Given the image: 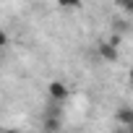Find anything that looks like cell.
Instances as JSON below:
<instances>
[{
	"label": "cell",
	"mask_w": 133,
	"mask_h": 133,
	"mask_svg": "<svg viewBox=\"0 0 133 133\" xmlns=\"http://www.w3.org/2000/svg\"><path fill=\"white\" fill-rule=\"evenodd\" d=\"M117 3H120V5H123L128 13H133V0H117Z\"/></svg>",
	"instance_id": "5"
},
{
	"label": "cell",
	"mask_w": 133,
	"mask_h": 133,
	"mask_svg": "<svg viewBox=\"0 0 133 133\" xmlns=\"http://www.w3.org/2000/svg\"><path fill=\"white\" fill-rule=\"evenodd\" d=\"M57 5L63 11H76V8H81V0H57Z\"/></svg>",
	"instance_id": "4"
},
{
	"label": "cell",
	"mask_w": 133,
	"mask_h": 133,
	"mask_svg": "<svg viewBox=\"0 0 133 133\" xmlns=\"http://www.w3.org/2000/svg\"><path fill=\"white\" fill-rule=\"evenodd\" d=\"M128 78H130V84H133V65H130V71H128Z\"/></svg>",
	"instance_id": "6"
},
{
	"label": "cell",
	"mask_w": 133,
	"mask_h": 133,
	"mask_svg": "<svg viewBox=\"0 0 133 133\" xmlns=\"http://www.w3.org/2000/svg\"><path fill=\"white\" fill-rule=\"evenodd\" d=\"M47 94H50L52 102H63L65 97H68V86H65L63 81H52V84L47 86Z\"/></svg>",
	"instance_id": "1"
},
{
	"label": "cell",
	"mask_w": 133,
	"mask_h": 133,
	"mask_svg": "<svg viewBox=\"0 0 133 133\" xmlns=\"http://www.w3.org/2000/svg\"><path fill=\"white\" fill-rule=\"evenodd\" d=\"M99 55H102L104 60L115 63V60H117V39H112V42H102V44H99Z\"/></svg>",
	"instance_id": "2"
},
{
	"label": "cell",
	"mask_w": 133,
	"mask_h": 133,
	"mask_svg": "<svg viewBox=\"0 0 133 133\" xmlns=\"http://www.w3.org/2000/svg\"><path fill=\"white\" fill-rule=\"evenodd\" d=\"M115 117H117V123H123L128 130L133 128V110H130V107H120V110L115 112Z\"/></svg>",
	"instance_id": "3"
}]
</instances>
